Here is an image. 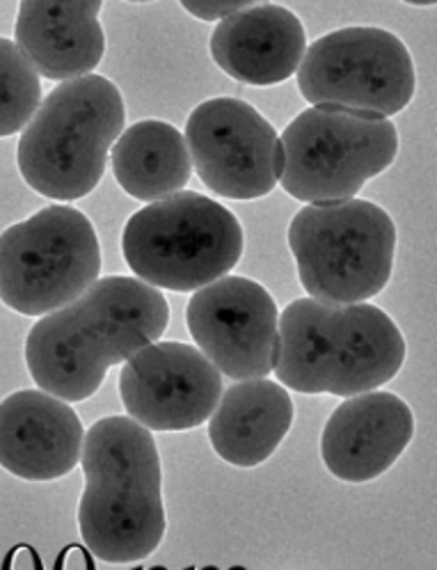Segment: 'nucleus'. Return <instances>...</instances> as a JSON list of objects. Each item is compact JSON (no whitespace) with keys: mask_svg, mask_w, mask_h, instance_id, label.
<instances>
[{"mask_svg":"<svg viewBox=\"0 0 437 570\" xmlns=\"http://www.w3.org/2000/svg\"><path fill=\"white\" fill-rule=\"evenodd\" d=\"M170 305L151 284L110 275L67 307L39 318L26 337L32 381L69 403L95 396L106 374L145 346L161 342Z\"/></svg>","mask_w":437,"mask_h":570,"instance_id":"obj_1","label":"nucleus"},{"mask_svg":"<svg viewBox=\"0 0 437 570\" xmlns=\"http://www.w3.org/2000/svg\"><path fill=\"white\" fill-rule=\"evenodd\" d=\"M86 491L78 529L86 548L106 563L142 561L163 543V468L156 440L133 417L92 424L83 446Z\"/></svg>","mask_w":437,"mask_h":570,"instance_id":"obj_2","label":"nucleus"},{"mask_svg":"<svg viewBox=\"0 0 437 570\" xmlns=\"http://www.w3.org/2000/svg\"><path fill=\"white\" fill-rule=\"evenodd\" d=\"M406 337L371 303L298 298L280 314L275 379L300 394L355 396L404 370Z\"/></svg>","mask_w":437,"mask_h":570,"instance_id":"obj_3","label":"nucleus"},{"mask_svg":"<svg viewBox=\"0 0 437 570\" xmlns=\"http://www.w3.org/2000/svg\"><path fill=\"white\" fill-rule=\"evenodd\" d=\"M127 131L125 97L90 73L53 88L17 147L23 181L56 202L88 197L103 179L108 154Z\"/></svg>","mask_w":437,"mask_h":570,"instance_id":"obj_4","label":"nucleus"},{"mask_svg":"<svg viewBox=\"0 0 437 570\" xmlns=\"http://www.w3.org/2000/svg\"><path fill=\"white\" fill-rule=\"evenodd\" d=\"M244 248L241 220L195 190L151 202L122 229V255L133 275L177 294L197 292L231 273Z\"/></svg>","mask_w":437,"mask_h":570,"instance_id":"obj_5","label":"nucleus"},{"mask_svg":"<svg viewBox=\"0 0 437 570\" xmlns=\"http://www.w3.org/2000/svg\"><path fill=\"white\" fill-rule=\"evenodd\" d=\"M287 240L309 298L369 303L391 279L396 225L369 199L307 205L291 218Z\"/></svg>","mask_w":437,"mask_h":570,"instance_id":"obj_6","label":"nucleus"},{"mask_svg":"<svg viewBox=\"0 0 437 570\" xmlns=\"http://www.w3.org/2000/svg\"><path fill=\"white\" fill-rule=\"evenodd\" d=\"M280 186L307 205L352 199L367 181L387 173L399 156L391 119L332 106H309L280 136Z\"/></svg>","mask_w":437,"mask_h":570,"instance_id":"obj_7","label":"nucleus"},{"mask_svg":"<svg viewBox=\"0 0 437 570\" xmlns=\"http://www.w3.org/2000/svg\"><path fill=\"white\" fill-rule=\"evenodd\" d=\"M101 275L92 220L51 205L0 236V298L23 316H47L81 298Z\"/></svg>","mask_w":437,"mask_h":570,"instance_id":"obj_8","label":"nucleus"},{"mask_svg":"<svg viewBox=\"0 0 437 570\" xmlns=\"http://www.w3.org/2000/svg\"><path fill=\"white\" fill-rule=\"evenodd\" d=\"M298 90L309 106L376 117L404 112L417 90L415 62L401 37L376 26L332 30L307 49Z\"/></svg>","mask_w":437,"mask_h":570,"instance_id":"obj_9","label":"nucleus"},{"mask_svg":"<svg viewBox=\"0 0 437 570\" xmlns=\"http://www.w3.org/2000/svg\"><path fill=\"white\" fill-rule=\"evenodd\" d=\"M186 145L197 177L225 199L266 197L285 173V149L275 127L236 97L195 106L186 121Z\"/></svg>","mask_w":437,"mask_h":570,"instance_id":"obj_10","label":"nucleus"},{"mask_svg":"<svg viewBox=\"0 0 437 570\" xmlns=\"http://www.w3.org/2000/svg\"><path fill=\"white\" fill-rule=\"evenodd\" d=\"M188 333L222 376L268 379L280 340V309L264 284L225 275L197 289L186 307Z\"/></svg>","mask_w":437,"mask_h":570,"instance_id":"obj_11","label":"nucleus"},{"mask_svg":"<svg viewBox=\"0 0 437 570\" xmlns=\"http://www.w3.org/2000/svg\"><path fill=\"white\" fill-rule=\"evenodd\" d=\"M119 396L129 417L149 431H190L213 415L222 374L197 346L153 342L125 362Z\"/></svg>","mask_w":437,"mask_h":570,"instance_id":"obj_12","label":"nucleus"},{"mask_svg":"<svg viewBox=\"0 0 437 570\" xmlns=\"http://www.w3.org/2000/svg\"><path fill=\"white\" fill-rule=\"evenodd\" d=\"M415 435L410 405L394 392H362L339 403L321 433V459L346 483L383 476L404 456Z\"/></svg>","mask_w":437,"mask_h":570,"instance_id":"obj_13","label":"nucleus"},{"mask_svg":"<svg viewBox=\"0 0 437 570\" xmlns=\"http://www.w3.org/2000/svg\"><path fill=\"white\" fill-rule=\"evenodd\" d=\"M86 429L69 401L19 390L0 405V465L23 481H56L83 459Z\"/></svg>","mask_w":437,"mask_h":570,"instance_id":"obj_14","label":"nucleus"},{"mask_svg":"<svg viewBox=\"0 0 437 570\" xmlns=\"http://www.w3.org/2000/svg\"><path fill=\"white\" fill-rule=\"evenodd\" d=\"M209 49L229 78L252 88H270L298 73L307 53V32L289 8L255 3L222 19L211 32Z\"/></svg>","mask_w":437,"mask_h":570,"instance_id":"obj_15","label":"nucleus"},{"mask_svg":"<svg viewBox=\"0 0 437 570\" xmlns=\"http://www.w3.org/2000/svg\"><path fill=\"white\" fill-rule=\"evenodd\" d=\"M101 0L44 3L23 0L14 23V42L32 67L49 80L90 76L103 60L106 32L99 21Z\"/></svg>","mask_w":437,"mask_h":570,"instance_id":"obj_16","label":"nucleus"},{"mask_svg":"<svg viewBox=\"0 0 437 570\" xmlns=\"http://www.w3.org/2000/svg\"><path fill=\"white\" fill-rule=\"evenodd\" d=\"M294 417V399L282 383L268 379L236 381L222 392L209 417V440L225 463L257 468L280 450Z\"/></svg>","mask_w":437,"mask_h":570,"instance_id":"obj_17","label":"nucleus"},{"mask_svg":"<svg viewBox=\"0 0 437 570\" xmlns=\"http://www.w3.org/2000/svg\"><path fill=\"white\" fill-rule=\"evenodd\" d=\"M112 175L127 195L158 202L181 193L192 177V158L186 136L163 119L131 125L110 151Z\"/></svg>","mask_w":437,"mask_h":570,"instance_id":"obj_18","label":"nucleus"},{"mask_svg":"<svg viewBox=\"0 0 437 570\" xmlns=\"http://www.w3.org/2000/svg\"><path fill=\"white\" fill-rule=\"evenodd\" d=\"M0 69H3V115H0V136L10 138L34 119L42 108V80L32 62L23 56L12 39H0Z\"/></svg>","mask_w":437,"mask_h":570,"instance_id":"obj_19","label":"nucleus"},{"mask_svg":"<svg viewBox=\"0 0 437 570\" xmlns=\"http://www.w3.org/2000/svg\"><path fill=\"white\" fill-rule=\"evenodd\" d=\"M250 6L255 3H190V0H181V8L200 21H222Z\"/></svg>","mask_w":437,"mask_h":570,"instance_id":"obj_20","label":"nucleus"},{"mask_svg":"<svg viewBox=\"0 0 437 570\" xmlns=\"http://www.w3.org/2000/svg\"><path fill=\"white\" fill-rule=\"evenodd\" d=\"M92 552L88 548H81V546H69L62 550L60 559H58V568H64V570H78V568H95V561H92Z\"/></svg>","mask_w":437,"mask_h":570,"instance_id":"obj_21","label":"nucleus"},{"mask_svg":"<svg viewBox=\"0 0 437 570\" xmlns=\"http://www.w3.org/2000/svg\"><path fill=\"white\" fill-rule=\"evenodd\" d=\"M8 568H42V563H39L37 554L28 548V546H19L10 552L8 557Z\"/></svg>","mask_w":437,"mask_h":570,"instance_id":"obj_22","label":"nucleus"}]
</instances>
